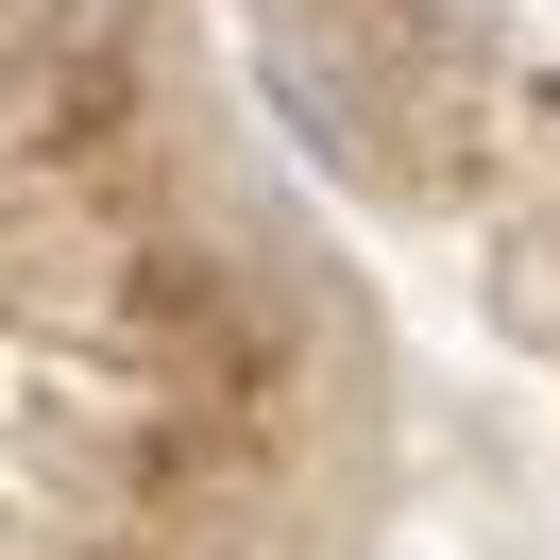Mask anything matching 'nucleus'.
Wrapping results in <instances>:
<instances>
[{
  "label": "nucleus",
  "mask_w": 560,
  "mask_h": 560,
  "mask_svg": "<svg viewBox=\"0 0 560 560\" xmlns=\"http://www.w3.org/2000/svg\"><path fill=\"white\" fill-rule=\"evenodd\" d=\"M18 18H35V35H69V51H85V35H119V18H137V0H18Z\"/></svg>",
  "instance_id": "obj_1"
}]
</instances>
